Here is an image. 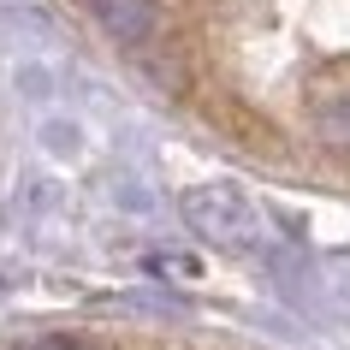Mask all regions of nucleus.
I'll use <instances>...</instances> for the list:
<instances>
[{"label":"nucleus","mask_w":350,"mask_h":350,"mask_svg":"<svg viewBox=\"0 0 350 350\" xmlns=\"http://www.w3.org/2000/svg\"><path fill=\"white\" fill-rule=\"evenodd\" d=\"M309 131L321 148L350 161V83H332V90H321L309 101Z\"/></svg>","instance_id":"3"},{"label":"nucleus","mask_w":350,"mask_h":350,"mask_svg":"<svg viewBox=\"0 0 350 350\" xmlns=\"http://www.w3.org/2000/svg\"><path fill=\"white\" fill-rule=\"evenodd\" d=\"M185 226L196 238H208L214 250H232V256H256L261 243H267V220L256 214V202L232 185H196L185 190V202H178Z\"/></svg>","instance_id":"1"},{"label":"nucleus","mask_w":350,"mask_h":350,"mask_svg":"<svg viewBox=\"0 0 350 350\" xmlns=\"http://www.w3.org/2000/svg\"><path fill=\"white\" fill-rule=\"evenodd\" d=\"M12 350H95V338H83V332H30Z\"/></svg>","instance_id":"4"},{"label":"nucleus","mask_w":350,"mask_h":350,"mask_svg":"<svg viewBox=\"0 0 350 350\" xmlns=\"http://www.w3.org/2000/svg\"><path fill=\"white\" fill-rule=\"evenodd\" d=\"M95 24L107 30L113 42H125V48H143V42H154V30H161V0H90Z\"/></svg>","instance_id":"2"}]
</instances>
